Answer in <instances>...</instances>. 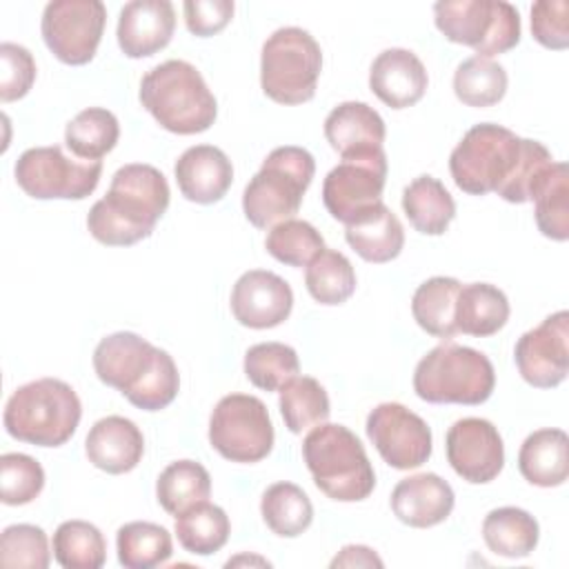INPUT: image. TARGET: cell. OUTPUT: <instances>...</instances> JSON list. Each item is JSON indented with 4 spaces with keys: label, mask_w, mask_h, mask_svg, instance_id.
Segmentation results:
<instances>
[{
    "label": "cell",
    "mask_w": 569,
    "mask_h": 569,
    "mask_svg": "<svg viewBox=\"0 0 569 569\" xmlns=\"http://www.w3.org/2000/svg\"><path fill=\"white\" fill-rule=\"evenodd\" d=\"M551 162V153L538 140L520 138L493 122H480L451 151L449 171L465 193L493 191L507 202L522 204L531 202L533 189Z\"/></svg>",
    "instance_id": "cell-1"
},
{
    "label": "cell",
    "mask_w": 569,
    "mask_h": 569,
    "mask_svg": "<svg viewBox=\"0 0 569 569\" xmlns=\"http://www.w3.org/2000/svg\"><path fill=\"white\" fill-rule=\"evenodd\" d=\"M167 207V178L151 164L133 162L113 173L107 196L91 207L87 227L107 247H129L151 236Z\"/></svg>",
    "instance_id": "cell-2"
},
{
    "label": "cell",
    "mask_w": 569,
    "mask_h": 569,
    "mask_svg": "<svg viewBox=\"0 0 569 569\" xmlns=\"http://www.w3.org/2000/svg\"><path fill=\"white\" fill-rule=\"evenodd\" d=\"M100 382L118 389L133 407L160 411L173 402L180 376L173 358L131 331L102 338L93 351Z\"/></svg>",
    "instance_id": "cell-3"
},
{
    "label": "cell",
    "mask_w": 569,
    "mask_h": 569,
    "mask_svg": "<svg viewBox=\"0 0 569 569\" xmlns=\"http://www.w3.org/2000/svg\"><path fill=\"white\" fill-rule=\"evenodd\" d=\"M140 102L156 122L180 136L207 131L218 113V102L202 73L187 60H167L140 80Z\"/></svg>",
    "instance_id": "cell-4"
},
{
    "label": "cell",
    "mask_w": 569,
    "mask_h": 569,
    "mask_svg": "<svg viewBox=\"0 0 569 569\" xmlns=\"http://www.w3.org/2000/svg\"><path fill=\"white\" fill-rule=\"evenodd\" d=\"M302 458L316 487L331 500L360 502L376 487L367 451L345 425H316L302 440Z\"/></svg>",
    "instance_id": "cell-5"
},
{
    "label": "cell",
    "mask_w": 569,
    "mask_h": 569,
    "mask_svg": "<svg viewBox=\"0 0 569 569\" xmlns=\"http://www.w3.org/2000/svg\"><path fill=\"white\" fill-rule=\"evenodd\" d=\"M82 405L71 385L58 378H40L18 387L4 407V429L11 438L60 447L78 429Z\"/></svg>",
    "instance_id": "cell-6"
},
{
    "label": "cell",
    "mask_w": 569,
    "mask_h": 569,
    "mask_svg": "<svg viewBox=\"0 0 569 569\" xmlns=\"http://www.w3.org/2000/svg\"><path fill=\"white\" fill-rule=\"evenodd\" d=\"M316 173L313 156L293 144L276 147L249 180L242 193V211L258 229H271L293 218Z\"/></svg>",
    "instance_id": "cell-7"
},
{
    "label": "cell",
    "mask_w": 569,
    "mask_h": 569,
    "mask_svg": "<svg viewBox=\"0 0 569 569\" xmlns=\"http://www.w3.org/2000/svg\"><path fill=\"white\" fill-rule=\"evenodd\" d=\"M496 387L491 360L462 345L433 347L413 371V391L431 405H482Z\"/></svg>",
    "instance_id": "cell-8"
},
{
    "label": "cell",
    "mask_w": 569,
    "mask_h": 569,
    "mask_svg": "<svg viewBox=\"0 0 569 569\" xmlns=\"http://www.w3.org/2000/svg\"><path fill=\"white\" fill-rule=\"evenodd\" d=\"M322 71V51L316 38L300 27L276 29L262 44L260 87L280 104H302L316 96Z\"/></svg>",
    "instance_id": "cell-9"
},
{
    "label": "cell",
    "mask_w": 569,
    "mask_h": 569,
    "mask_svg": "<svg viewBox=\"0 0 569 569\" xmlns=\"http://www.w3.org/2000/svg\"><path fill=\"white\" fill-rule=\"evenodd\" d=\"M438 31L478 56L507 53L520 42V13L505 0H442L433 4Z\"/></svg>",
    "instance_id": "cell-10"
},
{
    "label": "cell",
    "mask_w": 569,
    "mask_h": 569,
    "mask_svg": "<svg viewBox=\"0 0 569 569\" xmlns=\"http://www.w3.org/2000/svg\"><path fill=\"white\" fill-rule=\"evenodd\" d=\"M211 447L231 462H258L273 449V425L264 402L249 393L218 400L209 418Z\"/></svg>",
    "instance_id": "cell-11"
},
{
    "label": "cell",
    "mask_w": 569,
    "mask_h": 569,
    "mask_svg": "<svg viewBox=\"0 0 569 569\" xmlns=\"http://www.w3.org/2000/svg\"><path fill=\"white\" fill-rule=\"evenodd\" d=\"M100 160H71L58 144L27 149L16 162V182L36 200H82L100 182Z\"/></svg>",
    "instance_id": "cell-12"
},
{
    "label": "cell",
    "mask_w": 569,
    "mask_h": 569,
    "mask_svg": "<svg viewBox=\"0 0 569 569\" xmlns=\"http://www.w3.org/2000/svg\"><path fill=\"white\" fill-rule=\"evenodd\" d=\"M385 182V149L367 156L342 158L322 182V202L327 211L347 227L382 204Z\"/></svg>",
    "instance_id": "cell-13"
},
{
    "label": "cell",
    "mask_w": 569,
    "mask_h": 569,
    "mask_svg": "<svg viewBox=\"0 0 569 569\" xmlns=\"http://www.w3.org/2000/svg\"><path fill=\"white\" fill-rule=\"evenodd\" d=\"M107 9L100 0H53L42 11V40L64 64H87L100 44Z\"/></svg>",
    "instance_id": "cell-14"
},
{
    "label": "cell",
    "mask_w": 569,
    "mask_h": 569,
    "mask_svg": "<svg viewBox=\"0 0 569 569\" xmlns=\"http://www.w3.org/2000/svg\"><path fill=\"white\" fill-rule=\"evenodd\" d=\"M367 436L393 469H416L431 456V429L400 402H382L367 416Z\"/></svg>",
    "instance_id": "cell-15"
},
{
    "label": "cell",
    "mask_w": 569,
    "mask_h": 569,
    "mask_svg": "<svg viewBox=\"0 0 569 569\" xmlns=\"http://www.w3.org/2000/svg\"><path fill=\"white\" fill-rule=\"evenodd\" d=\"M516 367L538 389L558 387L569 373V313L556 311L516 342Z\"/></svg>",
    "instance_id": "cell-16"
},
{
    "label": "cell",
    "mask_w": 569,
    "mask_h": 569,
    "mask_svg": "<svg viewBox=\"0 0 569 569\" xmlns=\"http://www.w3.org/2000/svg\"><path fill=\"white\" fill-rule=\"evenodd\" d=\"M451 469L471 485L491 482L505 467V445L498 429L485 418L456 420L445 438Z\"/></svg>",
    "instance_id": "cell-17"
},
{
    "label": "cell",
    "mask_w": 569,
    "mask_h": 569,
    "mask_svg": "<svg viewBox=\"0 0 569 569\" xmlns=\"http://www.w3.org/2000/svg\"><path fill=\"white\" fill-rule=\"evenodd\" d=\"M293 307V291L273 271H244L231 291V311L242 327L271 329L282 325Z\"/></svg>",
    "instance_id": "cell-18"
},
{
    "label": "cell",
    "mask_w": 569,
    "mask_h": 569,
    "mask_svg": "<svg viewBox=\"0 0 569 569\" xmlns=\"http://www.w3.org/2000/svg\"><path fill=\"white\" fill-rule=\"evenodd\" d=\"M176 29L169 0H131L118 16V44L127 58H147L164 49Z\"/></svg>",
    "instance_id": "cell-19"
},
{
    "label": "cell",
    "mask_w": 569,
    "mask_h": 569,
    "mask_svg": "<svg viewBox=\"0 0 569 569\" xmlns=\"http://www.w3.org/2000/svg\"><path fill=\"white\" fill-rule=\"evenodd\" d=\"M453 489L438 473H416L402 478L391 491L396 518L409 527L427 529L445 522L453 511Z\"/></svg>",
    "instance_id": "cell-20"
},
{
    "label": "cell",
    "mask_w": 569,
    "mask_h": 569,
    "mask_svg": "<svg viewBox=\"0 0 569 569\" xmlns=\"http://www.w3.org/2000/svg\"><path fill=\"white\" fill-rule=\"evenodd\" d=\"M427 84V69L409 49H385L369 69L371 91L391 109L416 104L425 96Z\"/></svg>",
    "instance_id": "cell-21"
},
{
    "label": "cell",
    "mask_w": 569,
    "mask_h": 569,
    "mask_svg": "<svg viewBox=\"0 0 569 569\" xmlns=\"http://www.w3.org/2000/svg\"><path fill=\"white\" fill-rule=\"evenodd\" d=\"M387 136L385 120L367 102H340L325 120V138L340 158H356L382 151Z\"/></svg>",
    "instance_id": "cell-22"
},
{
    "label": "cell",
    "mask_w": 569,
    "mask_h": 569,
    "mask_svg": "<svg viewBox=\"0 0 569 569\" xmlns=\"http://www.w3.org/2000/svg\"><path fill=\"white\" fill-rule=\"evenodd\" d=\"M180 193L198 204L218 202L233 182V167L227 153L213 144L189 147L176 162Z\"/></svg>",
    "instance_id": "cell-23"
},
{
    "label": "cell",
    "mask_w": 569,
    "mask_h": 569,
    "mask_svg": "<svg viewBox=\"0 0 569 569\" xmlns=\"http://www.w3.org/2000/svg\"><path fill=\"white\" fill-rule=\"evenodd\" d=\"M84 451L93 467L118 476L138 467L144 453V438L133 420L107 416L89 429Z\"/></svg>",
    "instance_id": "cell-24"
},
{
    "label": "cell",
    "mask_w": 569,
    "mask_h": 569,
    "mask_svg": "<svg viewBox=\"0 0 569 569\" xmlns=\"http://www.w3.org/2000/svg\"><path fill=\"white\" fill-rule=\"evenodd\" d=\"M522 478L536 487H560L569 476V438L562 429H538L518 451Z\"/></svg>",
    "instance_id": "cell-25"
},
{
    "label": "cell",
    "mask_w": 569,
    "mask_h": 569,
    "mask_svg": "<svg viewBox=\"0 0 569 569\" xmlns=\"http://www.w3.org/2000/svg\"><path fill=\"white\" fill-rule=\"evenodd\" d=\"M456 331L487 338L498 333L509 320V300L502 289L489 282L462 284L456 298Z\"/></svg>",
    "instance_id": "cell-26"
},
{
    "label": "cell",
    "mask_w": 569,
    "mask_h": 569,
    "mask_svg": "<svg viewBox=\"0 0 569 569\" xmlns=\"http://www.w3.org/2000/svg\"><path fill=\"white\" fill-rule=\"evenodd\" d=\"M345 238L362 260L376 264L398 258L405 247V229L385 202L358 222L347 224Z\"/></svg>",
    "instance_id": "cell-27"
},
{
    "label": "cell",
    "mask_w": 569,
    "mask_h": 569,
    "mask_svg": "<svg viewBox=\"0 0 569 569\" xmlns=\"http://www.w3.org/2000/svg\"><path fill=\"white\" fill-rule=\"evenodd\" d=\"M402 211L420 233L440 236L456 216V202L438 178L418 176L402 191Z\"/></svg>",
    "instance_id": "cell-28"
},
{
    "label": "cell",
    "mask_w": 569,
    "mask_h": 569,
    "mask_svg": "<svg viewBox=\"0 0 569 569\" xmlns=\"http://www.w3.org/2000/svg\"><path fill=\"white\" fill-rule=\"evenodd\" d=\"M482 538L489 551L502 558L529 556L540 538L538 520L518 507L491 509L482 520Z\"/></svg>",
    "instance_id": "cell-29"
},
{
    "label": "cell",
    "mask_w": 569,
    "mask_h": 569,
    "mask_svg": "<svg viewBox=\"0 0 569 569\" xmlns=\"http://www.w3.org/2000/svg\"><path fill=\"white\" fill-rule=\"evenodd\" d=\"M460 287L462 284L456 278L433 276L413 291L411 313L422 331L440 340H449L458 333L453 311Z\"/></svg>",
    "instance_id": "cell-30"
},
{
    "label": "cell",
    "mask_w": 569,
    "mask_h": 569,
    "mask_svg": "<svg viewBox=\"0 0 569 569\" xmlns=\"http://www.w3.org/2000/svg\"><path fill=\"white\" fill-rule=\"evenodd\" d=\"M536 224L542 236L565 242L569 238V176L565 162H551L531 196Z\"/></svg>",
    "instance_id": "cell-31"
},
{
    "label": "cell",
    "mask_w": 569,
    "mask_h": 569,
    "mask_svg": "<svg viewBox=\"0 0 569 569\" xmlns=\"http://www.w3.org/2000/svg\"><path fill=\"white\" fill-rule=\"evenodd\" d=\"M231 525L222 507L213 502H196L176 516V536L184 551L196 556H211L220 551L229 538Z\"/></svg>",
    "instance_id": "cell-32"
},
{
    "label": "cell",
    "mask_w": 569,
    "mask_h": 569,
    "mask_svg": "<svg viewBox=\"0 0 569 569\" xmlns=\"http://www.w3.org/2000/svg\"><path fill=\"white\" fill-rule=\"evenodd\" d=\"M209 493H211V476L196 460L171 462L169 467L162 469L156 482L158 502L171 516H180L196 502L207 500Z\"/></svg>",
    "instance_id": "cell-33"
},
{
    "label": "cell",
    "mask_w": 569,
    "mask_h": 569,
    "mask_svg": "<svg viewBox=\"0 0 569 569\" xmlns=\"http://www.w3.org/2000/svg\"><path fill=\"white\" fill-rule=\"evenodd\" d=\"M260 513L276 536L296 538L309 529L313 520V505L298 485L276 482L262 493Z\"/></svg>",
    "instance_id": "cell-34"
},
{
    "label": "cell",
    "mask_w": 569,
    "mask_h": 569,
    "mask_svg": "<svg viewBox=\"0 0 569 569\" xmlns=\"http://www.w3.org/2000/svg\"><path fill=\"white\" fill-rule=\"evenodd\" d=\"M118 560L127 569H151L164 565L173 553L171 533L153 522L133 520L118 529Z\"/></svg>",
    "instance_id": "cell-35"
},
{
    "label": "cell",
    "mask_w": 569,
    "mask_h": 569,
    "mask_svg": "<svg viewBox=\"0 0 569 569\" xmlns=\"http://www.w3.org/2000/svg\"><path fill=\"white\" fill-rule=\"evenodd\" d=\"M507 71L491 58L473 56L462 60L453 73V93L467 107L498 104L507 93Z\"/></svg>",
    "instance_id": "cell-36"
},
{
    "label": "cell",
    "mask_w": 569,
    "mask_h": 569,
    "mask_svg": "<svg viewBox=\"0 0 569 569\" xmlns=\"http://www.w3.org/2000/svg\"><path fill=\"white\" fill-rule=\"evenodd\" d=\"M120 138L118 118L102 107L82 109L64 129V144L82 160H100Z\"/></svg>",
    "instance_id": "cell-37"
},
{
    "label": "cell",
    "mask_w": 569,
    "mask_h": 569,
    "mask_svg": "<svg viewBox=\"0 0 569 569\" xmlns=\"http://www.w3.org/2000/svg\"><path fill=\"white\" fill-rule=\"evenodd\" d=\"M280 413L291 433L327 422L331 407L325 387L311 376H296L280 389Z\"/></svg>",
    "instance_id": "cell-38"
},
{
    "label": "cell",
    "mask_w": 569,
    "mask_h": 569,
    "mask_svg": "<svg viewBox=\"0 0 569 569\" xmlns=\"http://www.w3.org/2000/svg\"><path fill=\"white\" fill-rule=\"evenodd\" d=\"M305 284L316 302L342 305L356 291V271L345 253L325 247L307 264Z\"/></svg>",
    "instance_id": "cell-39"
},
{
    "label": "cell",
    "mask_w": 569,
    "mask_h": 569,
    "mask_svg": "<svg viewBox=\"0 0 569 569\" xmlns=\"http://www.w3.org/2000/svg\"><path fill=\"white\" fill-rule=\"evenodd\" d=\"M53 558L64 569H100L107 560V545L96 525L67 520L53 533Z\"/></svg>",
    "instance_id": "cell-40"
},
{
    "label": "cell",
    "mask_w": 569,
    "mask_h": 569,
    "mask_svg": "<svg viewBox=\"0 0 569 569\" xmlns=\"http://www.w3.org/2000/svg\"><path fill=\"white\" fill-rule=\"evenodd\" d=\"M300 371L293 347L282 342H258L244 353V376L264 391H280Z\"/></svg>",
    "instance_id": "cell-41"
},
{
    "label": "cell",
    "mask_w": 569,
    "mask_h": 569,
    "mask_svg": "<svg viewBox=\"0 0 569 569\" xmlns=\"http://www.w3.org/2000/svg\"><path fill=\"white\" fill-rule=\"evenodd\" d=\"M264 247L267 253L273 256L278 262H284L289 267H302L309 264L325 249V240L311 222L289 218L269 229Z\"/></svg>",
    "instance_id": "cell-42"
},
{
    "label": "cell",
    "mask_w": 569,
    "mask_h": 569,
    "mask_svg": "<svg viewBox=\"0 0 569 569\" xmlns=\"http://www.w3.org/2000/svg\"><path fill=\"white\" fill-rule=\"evenodd\" d=\"M44 487L42 465L27 453L0 456V500L9 507L27 505L40 496Z\"/></svg>",
    "instance_id": "cell-43"
},
{
    "label": "cell",
    "mask_w": 569,
    "mask_h": 569,
    "mask_svg": "<svg viewBox=\"0 0 569 569\" xmlns=\"http://www.w3.org/2000/svg\"><path fill=\"white\" fill-rule=\"evenodd\" d=\"M51 562L47 533L36 525H11L0 536V565L47 569Z\"/></svg>",
    "instance_id": "cell-44"
},
{
    "label": "cell",
    "mask_w": 569,
    "mask_h": 569,
    "mask_svg": "<svg viewBox=\"0 0 569 569\" xmlns=\"http://www.w3.org/2000/svg\"><path fill=\"white\" fill-rule=\"evenodd\" d=\"M36 80V60L22 44H0V100L13 102L29 93Z\"/></svg>",
    "instance_id": "cell-45"
},
{
    "label": "cell",
    "mask_w": 569,
    "mask_h": 569,
    "mask_svg": "<svg viewBox=\"0 0 569 569\" xmlns=\"http://www.w3.org/2000/svg\"><path fill=\"white\" fill-rule=\"evenodd\" d=\"M531 33L547 49L569 47V2L538 0L531 7Z\"/></svg>",
    "instance_id": "cell-46"
},
{
    "label": "cell",
    "mask_w": 569,
    "mask_h": 569,
    "mask_svg": "<svg viewBox=\"0 0 569 569\" xmlns=\"http://www.w3.org/2000/svg\"><path fill=\"white\" fill-rule=\"evenodd\" d=\"M187 29L193 36L207 38L218 31H222L231 16H233V2L231 0H187L182 4Z\"/></svg>",
    "instance_id": "cell-47"
},
{
    "label": "cell",
    "mask_w": 569,
    "mask_h": 569,
    "mask_svg": "<svg viewBox=\"0 0 569 569\" xmlns=\"http://www.w3.org/2000/svg\"><path fill=\"white\" fill-rule=\"evenodd\" d=\"M385 562L378 553L365 545H347L331 560V567H382Z\"/></svg>",
    "instance_id": "cell-48"
}]
</instances>
